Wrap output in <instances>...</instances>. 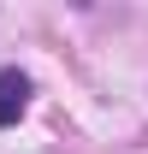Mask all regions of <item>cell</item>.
Listing matches in <instances>:
<instances>
[{
	"label": "cell",
	"mask_w": 148,
	"mask_h": 154,
	"mask_svg": "<svg viewBox=\"0 0 148 154\" xmlns=\"http://www.w3.org/2000/svg\"><path fill=\"white\" fill-rule=\"evenodd\" d=\"M24 107H30V77H24V71H0V131L18 125Z\"/></svg>",
	"instance_id": "6da1fadb"
}]
</instances>
